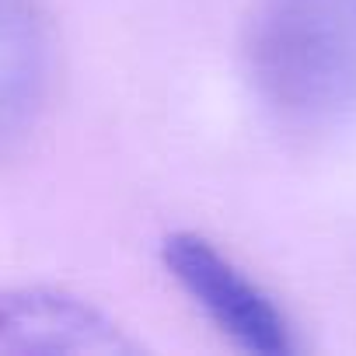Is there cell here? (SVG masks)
<instances>
[{
    "label": "cell",
    "mask_w": 356,
    "mask_h": 356,
    "mask_svg": "<svg viewBox=\"0 0 356 356\" xmlns=\"http://www.w3.org/2000/svg\"><path fill=\"white\" fill-rule=\"evenodd\" d=\"M245 70L262 108L290 129L356 119V0H259Z\"/></svg>",
    "instance_id": "obj_1"
},
{
    "label": "cell",
    "mask_w": 356,
    "mask_h": 356,
    "mask_svg": "<svg viewBox=\"0 0 356 356\" xmlns=\"http://www.w3.org/2000/svg\"><path fill=\"white\" fill-rule=\"evenodd\" d=\"M161 262L182 293L238 349L255 356H286L297 349L283 307L203 234H168L161 241Z\"/></svg>",
    "instance_id": "obj_2"
},
{
    "label": "cell",
    "mask_w": 356,
    "mask_h": 356,
    "mask_svg": "<svg viewBox=\"0 0 356 356\" xmlns=\"http://www.w3.org/2000/svg\"><path fill=\"white\" fill-rule=\"evenodd\" d=\"M0 353L126 356L140 353V342L129 339L105 311L67 290L22 286L4 293V304H0Z\"/></svg>",
    "instance_id": "obj_3"
},
{
    "label": "cell",
    "mask_w": 356,
    "mask_h": 356,
    "mask_svg": "<svg viewBox=\"0 0 356 356\" xmlns=\"http://www.w3.org/2000/svg\"><path fill=\"white\" fill-rule=\"evenodd\" d=\"M53 39L39 0H0V140L11 154L49 95Z\"/></svg>",
    "instance_id": "obj_4"
}]
</instances>
